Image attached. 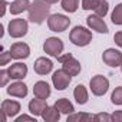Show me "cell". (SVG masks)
<instances>
[{
	"label": "cell",
	"instance_id": "d590c367",
	"mask_svg": "<svg viewBox=\"0 0 122 122\" xmlns=\"http://www.w3.org/2000/svg\"><path fill=\"white\" fill-rule=\"evenodd\" d=\"M46 2H49L50 5H53V3H57V2H59V0H46Z\"/></svg>",
	"mask_w": 122,
	"mask_h": 122
},
{
	"label": "cell",
	"instance_id": "9c48e42d",
	"mask_svg": "<svg viewBox=\"0 0 122 122\" xmlns=\"http://www.w3.org/2000/svg\"><path fill=\"white\" fill-rule=\"evenodd\" d=\"M102 60L103 63H106L108 66L111 68H118V66H122V53L116 49H106L102 55Z\"/></svg>",
	"mask_w": 122,
	"mask_h": 122
},
{
	"label": "cell",
	"instance_id": "2e32d148",
	"mask_svg": "<svg viewBox=\"0 0 122 122\" xmlns=\"http://www.w3.org/2000/svg\"><path fill=\"white\" fill-rule=\"evenodd\" d=\"M2 111H3L7 116L13 118V116H16V115L20 112V103H19L17 101L6 99V101L2 102Z\"/></svg>",
	"mask_w": 122,
	"mask_h": 122
},
{
	"label": "cell",
	"instance_id": "cb8c5ba5",
	"mask_svg": "<svg viewBox=\"0 0 122 122\" xmlns=\"http://www.w3.org/2000/svg\"><path fill=\"white\" fill-rule=\"evenodd\" d=\"M79 7V0H62V9L68 13H75Z\"/></svg>",
	"mask_w": 122,
	"mask_h": 122
},
{
	"label": "cell",
	"instance_id": "30bf717a",
	"mask_svg": "<svg viewBox=\"0 0 122 122\" xmlns=\"http://www.w3.org/2000/svg\"><path fill=\"white\" fill-rule=\"evenodd\" d=\"M10 55L13 59H26L30 56V47L29 45L23 43V42H17V43H13L12 47H10Z\"/></svg>",
	"mask_w": 122,
	"mask_h": 122
},
{
	"label": "cell",
	"instance_id": "6da1fadb",
	"mask_svg": "<svg viewBox=\"0 0 122 122\" xmlns=\"http://www.w3.org/2000/svg\"><path fill=\"white\" fill-rule=\"evenodd\" d=\"M29 22L36 23V25H42L46 19H49V13H50V3L46 0H35L33 3H30L29 7Z\"/></svg>",
	"mask_w": 122,
	"mask_h": 122
},
{
	"label": "cell",
	"instance_id": "836d02e7",
	"mask_svg": "<svg viewBox=\"0 0 122 122\" xmlns=\"http://www.w3.org/2000/svg\"><path fill=\"white\" fill-rule=\"evenodd\" d=\"M2 6H3V7H2V13H0V16L3 17L5 13H6V7H7V2H6V0H3V2H2Z\"/></svg>",
	"mask_w": 122,
	"mask_h": 122
},
{
	"label": "cell",
	"instance_id": "83f0119b",
	"mask_svg": "<svg viewBox=\"0 0 122 122\" xmlns=\"http://www.w3.org/2000/svg\"><path fill=\"white\" fill-rule=\"evenodd\" d=\"M93 121L95 122H111L112 121V115H109L106 112H101V113H96L93 116Z\"/></svg>",
	"mask_w": 122,
	"mask_h": 122
},
{
	"label": "cell",
	"instance_id": "8992f818",
	"mask_svg": "<svg viewBox=\"0 0 122 122\" xmlns=\"http://www.w3.org/2000/svg\"><path fill=\"white\" fill-rule=\"evenodd\" d=\"M89 88L95 96H103L109 89V81L102 75H96L91 79Z\"/></svg>",
	"mask_w": 122,
	"mask_h": 122
},
{
	"label": "cell",
	"instance_id": "e575fe53",
	"mask_svg": "<svg viewBox=\"0 0 122 122\" xmlns=\"http://www.w3.org/2000/svg\"><path fill=\"white\" fill-rule=\"evenodd\" d=\"M6 119H7V115H6L3 111H0V121H2V122H6Z\"/></svg>",
	"mask_w": 122,
	"mask_h": 122
},
{
	"label": "cell",
	"instance_id": "ba28073f",
	"mask_svg": "<svg viewBox=\"0 0 122 122\" xmlns=\"http://www.w3.org/2000/svg\"><path fill=\"white\" fill-rule=\"evenodd\" d=\"M71 81H72V76L69 73H66L63 69H59V71L53 72V75H52V83L57 91H65L69 86Z\"/></svg>",
	"mask_w": 122,
	"mask_h": 122
},
{
	"label": "cell",
	"instance_id": "f1b7e54d",
	"mask_svg": "<svg viewBox=\"0 0 122 122\" xmlns=\"http://www.w3.org/2000/svg\"><path fill=\"white\" fill-rule=\"evenodd\" d=\"M10 79H12V78H10V75H9L7 71H5V69L0 71V86H6Z\"/></svg>",
	"mask_w": 122,
	"mask_h": 122
},
{
	"label": "cell",
	"instance_id": "e0dca14e",
	"mask_svg": "<svg viewBox=\"0 0 122 122\" xmlns=\"http://www.w3.org/2000/svg\"><path fill=\"white\" fill-rule=\"evenodd\" d=\"M33 93L36 98H40V99H47L50 96V86L47 82L45 81H39L35 83L33 86Z\"/></svg>",
	"mask_w": 122,
	"mask_h": 122
},
{
	"label": "cell",
	"instance_id": "1f68e13d",
	"mask_svg": "<svg viewBox=\"0 0 122 122\" xmlns=\"http://www.w3.org/2000/svg\"><path fill=\"white\" fill-rule=\"evenodd\" d=\"M112 121L115 122H122V111H115L112 113Z\"/></svg>",
	"mask_w": 122,
	"mask_h": 122
},
{
	"label": "cell",
	"instance_id": "d6a6232c",
	"mask_svg": "<svg viewBox=\"0 0 122 122\" xmlns=\"http://www.w3.org/2000/svg\"><path fill=\"white\" fill-rule=\"evenodd\" d=\"M113 40L119 47H122V32H116L115 36H113Z\"/></svg>",
	"mask_w": 122,
	"mask_h": 122
},
{
	"label": "cell",
	"instance_id": "8d00e7d4",
	"mask_svg": "<svg viewBox=\"0 0 122 122\" xmlns=\"http://www.w3.org/2000/svg\"><path fill=\"white\" fill-rule=\"evenodd\" d=\"M121 71H122V66H121Z\"/></svg>",
	"mask_w": 122,
	"mask_h": 122
},
{
	"label": "cell",
	"instance_id": "9a60e30c",
	"mask_svg": "<svg viewBox=\"0 0 122 122\" xmlns=\"http://www.w3.org/2000/svg\"><path fill=\"white\" fill-rule=\"evenodd\" d=\"M47 108V103H46V99H40V98H36V99H32L29 102V112L35 116H42L43 111Z\"/></svg>",
	"mask_w": 122,
	"mask_h": 122
},
{
	"label": "cell",
	"instance_id": "603a6c76",
	"mask_svg": "<svg viewBox=\"0 0 122 122\" xmlns=\"http://www.w3.org/2000/svg\"><path fill=\"white\" fill-rule=\"evenodd\" d=\"M111 20L113 25H118V26H122V3L116 5L112 15H111Z\"/></svg>",
	"mask_w": 122,
	"mask_h": 122
},
{
	"label": "cell",
	"instance_id": "ffe728a7",
	"mask_svg": "<svg viewBox=\"0 0 122 122\" xmlns=\"http://www.w3.org/2000/svg\"><path fill=\"white\" fill-rule=\"evenodd\" d=\"M9 7H10V13L12 15H20L25 10H29L30 2H29V0H15Z\"/></svg>",
	"mask_w": 122,
	"mask_h": 122
},
{
	"label": "cell",
	"instance_id": "7c38bea8",
	"mask_svg": "<svg viewBox=\"0 0 122 122\" xmlns=\"http://www.w3.org/2000/svg\"><path fill=\"white\" fill-rule=\"evenodd\" d=\"M33 69H35V72L37 75H47V73L52 72L53 63L47 57H39V59H36V62L33 65Z\"/></svg>",
	"mask_w": 122,
	"mask_h": 122
},
{
	"label": "cell",
	"instance_id": "5b68a950",
	"mask_svg": "<svg viewBox=\"0 0 122 122\" xmlns=\"http://www.w3.org/2000/svg\"><path fill=\"white\" fill-rule=\"evenodd\" d=\"M63 49H65V45L59 37H47L43 43L45 53H47L49 56H53V57H59L62 55Z\"/></svg>",
	"mask_w": 122,
	"mask_h": 122
},
{
	"label": "cell",
	"instance_id": "ac0fdd59",
	"mask_svg": "<svg viewBox=\"0 0 122 122\" xmlns=\"http://www.w3.org/2000/svg\"><path fill=\"white\" fill-rule=\"evenodd\" d=\"M42 118L45 122H57L60 119V111L53 105V106H47L43 113H42Z\"/></svg>",
	"mask_w": 122,
	"mask_h": 122
},
{
	"label": "cell",
	"instance_id": "5bb4252c",
	"mask_svg": "<svg viewBox=\"0 0 122 122\" xmlns=\"http://www.w3.org/2000/svg\"><path fill=\"white\" fill-rule=\"evenodd\" d=\"M7 93L10 96H15V98H25L27 95V86L20 82V81H16L15 83H12L9 88H7Z\"/></svg>",
	"mask_w": 122,
	"mask_h": 122
},
{
	"label": "cell",
	"instance_id": "52a82bcc",
	"mask_svg": "<svg viewBox=\"0 0 122 122\" xmlns=\"http://www.w3.org/2000/svg\"><path fill=\"white\" fill-rule=\"evenodd\" d=\"M29 30V25L25 19H13L9 22V35L15 39L23 37Z\"/></svg>",
	"mask_w": 122,
	"mask_h": 122
},
{
	"label": "cell",
	"instance_id": "f546056e",
	"mask_svg": "<svg viewBox=\"0 0 122 122\" xmlns=\"http://www.w3.org/2000/svg\"><path fill=\"white\" fill-rule=\"evenodd\" d=\"M10 59H13V57H12V55H10V50H9V52H5V50H2V57H0V65H2V66L7 65Z\"/></svg>",
	"mask_w": 122,
	"mask_h": 122
},
{
	"label": "cell",
	"instance_id": "7402d4cb",
	"mask_svg": "<svg viewBox=\"0 0 122 122\" xmlns=\"http://www.w3.org/2000/svg\"><path fill=\"white\" fill-rule=\"evenodd\" d=\"M91 121H93V116L91 113L79 112V113L68 115V122H91Z\"/></svg>",
	"mask_w": 122,
	"mask_h": 122
},
{
	"label": "cell",
	"instance_id": "4dcf8cb0",
	"mask_svg": "<svg viewBox=\"0 0 122 122\" xmlns=\"http://www.w3.org/2000/svg\"><path fill=\"white\" fill-rule=\"evenodd\" d=\"M23 121H30V122H36V116H29V115H20L16 118V122H23Z\"/></svg>",
	"mask_w": 122,
	"mask_h": 122
},
{
	"label": "cell",
	"instance_id": "8fae6325",
	"mask_svg": "<svg viewBox=\"0 0 122 122\" xmlns=\"http://www.w3.org/2000/svg\"><path fill=\"white\" fill-rule=\"evenodd\" d=\"M86 23H88V26H89L92 30H96L98 33L106 35V33L109 32L106 23H105L103 19H102L101 16H98V15H91V16H88V17H86Z\"/></svg>",
	"mask_w": 122,
	"mask_h": 122
},
{
	"label": "cell",
	"instance_id": "4316f807",
	"mask_svg": "<svg viewBox=\"0 0 122 122\" xmlns=\"http://www.w3.org/2000/svg\"><path fill=\"white\" fill-rule=\"evenodd\" d=\"M99 3V0H82V9L83 10H95Z\"/></svg>",
	"mask_w": 122,
	"mask_h": 122
},
{
	"label": "cell",
	"instance_id": "7a4b0ae2",
	"mask_svg": "<svg viewBox=\"0 0 122 122\" xmlns=\"http://www.w3.org/2000/svg\"><path fill=\"white\" fill-rule=\"evenodd\" d=\"M69 39L75 46L83 47L92 42V32L83 26H75L69 33Z\"/></svg>",
	"mask_w": 122,
	"mask_h": 122
},
{
	"label": "cell",
	"instance_id": "3957f363",
	"mask_svg": "<svg viewBox=\"0 0 122 122\" xmlns=\"http://www.w3.org/2000/svg\"><path fill=\"white\" fill-rule=\"evenodd\" d=\"M57 60L62 63V69H63L66 73H69L71 76H76V75L81 73L82 66H81V63H79V60L73 57L72 53L60 55V56L57 57Z\"/></svg>",
	"mask_w": 122,
	"mask_h": 122
},
{
	"label": "cell",
	"instance_id": "484cf974",
	"mask_svg": "<svg viewBox=\"0 0 122 122\" xmlns=\"http://www.w3.org/2000/svg\"><path fill=\"white\" fill-rule=\"evenodd\" d=\"M111 101L113 105H119V106L122 105V86L115 88V91L111 95Z\"/></svg>",
	"mask_w": 122,
	"mask_h": 122
},
{
	"label": "cell",
	"instance_id": "4fadbf2b",
	"mask_svg": "<svg viewBox=\"0 0 122 122\" xmlns=\"http://www.w3.org/2000/svg\"><path fill=\"white\" fill-rule=\"evenodd\" d=\"M7 72H9V75H10L12 79L20 81V79L26 78V75H27V66L25 63H22V62H17V63L10 65V68L7 69Z\"/></svg>",
	"mask_w": 122,
	"mask_h": 122
},
{
	"label": "cell",
	"instance_id": "277c9868",
	"mask_svg": "<svg viewBox=\"0 0 122 122\" xmlns=\"http://www.w3.org/2000/svg\"><path fill=\"white\" fill-rule=\"evenodd\" d=\"M71 25V19L65 15H52L47 19V26L52 32H65Z\"/></svg>",
	"mask_w": 122,
	"mask_h": 122
},
{
	"label": "cell",
	"instance_id": "44dd1931",
	"mask_svg": "<svg viewBox=\"0 0 122 122\" xmlns=\"http://www.w3.org/2000/svg\"><path fill=\"white\" fill-rule=\"evenodd\" d=\"M73 98L79 105H85L89 99V93H88V91L83 85H78L73 91Z\"/></svg>",
	"mask_w": 122,
	"mask_h": 122
},
{
	"label": "cell",
	"instance_id": "d6986e66",
	"mask_svg": "<svg viewBox=\"0 0 122 122\" xmlns=\"http://www.w3.org/2000/svg\"><path fill=\"white\" fill-rule=\"evenodd\" d=\"M55 106L60 111V113H65V115H71V113H73V111H75L72 102H71L69 99H66V98L57 99V101L55 102Z\"/></svg>",
	"mask_w": 122,
	"mask_h": 122
},
{
	"label": "cell",
	"instance_id": "d4e9b609",
	"mask_svg": "<svg viewBox=\"0 0 122 122\" xmlns=\"http://www.w3.org/2000/svg\"><path fill=\"white\" fill-rule=\"evenodd\" d=\"M108 10H109V3L106 2V0H99V3H98L96 9L93 12H95V15H98L101 17H105L108 15Z\"/></svg>",
	"mask_w": 122,
	"mask_h": 122
}]
</instances>
